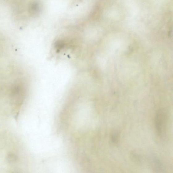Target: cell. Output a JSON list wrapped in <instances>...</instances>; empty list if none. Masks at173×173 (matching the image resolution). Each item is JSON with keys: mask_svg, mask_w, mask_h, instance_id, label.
Here are the masks:
<instances>
[{"mask_svg": "<svg viewBox=\"0 0 173 173\" xmlns=\"http://www.w3.org/2000/svg\"><path fill=\"white\" fill-rule=\"evenodd\" d=\"M167 112L163 109L158 111L155 117L156 131L158 135L164 134L166 129L168 117Z\"/></svg>", "mask_w": 173, "mask_h": 173, "instance_id": "obj_1", "label": "cell"}, {"mask_svg": "<svg viewBox=\"0 0 173 173\" xmlns=\"http://www.w3.org/2000/svg\"><path fill=\"white\" fill-rule=\"evenodd\" d=\"M29 9L31 14L34 15H37L40 11V5L38 2L34 1L31 3Z\"/></svg>", "mask_w": 173, "mask_h": 173, "instance_id": "obj_2", "label": "cell"}, {"mask_svg": "<svg viewBox=\"0 0 173 173\" xmlns=\"http://www.w3.org/2000/svg\"><path fill=\"white\" fill-rule=\"evenodd\" d=\"M154 166L155 170L157 172H163L164 171V169L163 165L160 162V161L156 158H153L152 161H151Z\"/></svg>", "mask_w": 173, "mask_h": 173, "instance_id": "obj_3", "label": "cell"}, {"mask_svg": "<svg viewBox=\"0 0 173 173\" xmlns=\"http://www.w3.org/2000/svg\"><path fill=\"white\" fill-rule=\"evenodd\" d=\"M119 133L117 130H114L111 133L110 139L112 142L113 144H117L119 141Z\"/></svg>", "mask_w": 173, "mask_h": 173, "instance_id": "obj_4", "label": "cell"}, {"mask_svg": "<svg viewBox=\"0 0 173 173\" xmlns=\"http://www.w3.org/2000/svg\"><path fill=\"white\" fill-rule=\"evenodd\" d=\"M130 157L132 161L136 163L139 164L141 161L140 156L138 154L134 152H132L131 153Z\"/></svg>", "mask_w": 173, "mask_h": 173, "instance_id": "obj_5", "label": "cell"}]
</instances>
